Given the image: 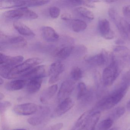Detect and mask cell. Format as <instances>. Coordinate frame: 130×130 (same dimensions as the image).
Masks as SVG:
<instances>
[{
    "mask_svg": "<svg viewBox=\"0 0 130 130\" xmlns=\"http://www.w3.org/2000/svg\"><path fill=\"white\" fill-rule=\"evenodd\" d=\"M128 87L121 84L120 86L112 92L100 100L97 107L101 110H106L113 108L123 99L127 93Z\"/></svg>",
    "mask_w": 130,
    "mask_h": 130,
    "instance_id": "1",
    "label": "cell"
},
{
    "mask_svg": "<svg viewBox=\"0 0 130 130\" xmlns=\"http://www.w3.org/2000/svg\"><path fill=\"white\" fill-rule=\"evenodd\" d=\"M43 60L39 58H28L19 65L12 68L8 73L6 79H14L22 77L25 74L41 63Z\"/></svg>",
    "mask_w": 130,
    "mask_h": 130,
    "instance_id": "2",
    "label": "cell"
},
{
    "mask_svg": "<svg viewBox=\"0 0 130 130\" xmlns=\"http://www.w3.org/2000/svg\"><path fill=\"white\" fill-rule=\"evenodd\" d=\"M108 15L111 20L114 23L121 36L125 39L130 41V24L119 15L116 10L110 8Z\"/></svg>",
    "mask_w": 130,
    "mask_h": 130,
    "instance_id": "3",
    "label": "cell"
},
{
    "mask_svg": "<svg viewBox=\"0 0 130 130\" xmlns=\"http://www.w3.org/2000/svg\"><path fill=\"white\" fill-rule=\"evenodd\" d=\"M3 17L8 20H18L36 19L38 15L35 12L28 7H23L6 11L3 14Z\"/></svg>",
    "mask_w": 130,
    "mask_h": 130,
    "instance_id": "4",
    "label": "cell"
},
{
    "mask_svg": "<svg viewBox=\"0 0 130 130\" xmlns=\"http://www.w3.org/2000/svg\"><path fill=\"white\" fill-rule=\"evenodd\" d=\"M120 65L112 58L110 64L103 70L102 73V81L105 87L111 86L115 81L120 73Z\"/></svg>",
    "mask_w": 130,
    "mask_h": 130,
    "instance_id": "5",
    "label": "cell"
},
{
    "mask_svg": "<svg viewBox=\"0 0 130 130\" xmlns=\"http://www.w3.org/2000/svg\"><path fill=\"white\" fill-rule=\"evenodd\" d=\"M111 55L120 66L130 65V50L127 47L122 45L115 47Z\"/></svg>",
    "mask_w": 130,
    "mask_h": 130,
    "instance_id": "6",
    "label": "cell"
},
{
    "mask_svg": "<svg viewBox=\"0 0 130 130\" xmlns=\"http://www.w3.org/2000/svg\"><path fill=\"white\" fill-rule=\"evenodd\" d=\"M0 41L1 44H8L15 48H23L28 44L27 41L23 37L18 36H9L2 31L0 32Z\"/></svg>",
    "mask_w": 130,
    "mask_h": 130,
    "instance_id": "7",
    "label": "cell"
},
{
    "mask_svg": "<svg viewBox=\"0 0 130 130\" xmlns=\"http://www.w3.org/2000/svg\"><path fill=\"white\" fill-rule=\"evenodd\" d=\"M64 70V65L61 61H56L51 64L48 71V75L50 76L49 83L53 84L57 82Z\"/></svg>",
    "mask_w": 130,
    "mask_h": 130,
    "instance_id": "8",
    "label": "cell"
},
{
    "mask_svg": "<svg viewBox=\"0 0 130 130\" xmlns=\"http://www.w3.org/2000/svg\"><path fill=\"white\" fill-rule=\"evenodd\" d=\"M109 55L105 50L95 55L86 57L85 61L90 65L95 67H101L107 64L109 60Z\"/></svg>",
    "mask_w": 130,
    "mask_h": 130,
    "instance_id": "9",
    "label": "cell"
},
{
    "mask_svg": "<svg viewBox=\"0 0 130 130\" xmlns=\"http://www.w3.org/2000/svg\"><path fill=\"white\" fill-rule=\"evenodd\" d=\"M39 106L32 103L20 104L14 106L13 110L15 113L21 116L33 115L37 112Z\"/></svg>",
    "mask_w": 130,
    "mask_h": 130,
    "instance_id": "10",
    "label": "cell"
},
{
    "mask_svg": "<svg viewBox=\"0 0 130 130\" xmlns=\"http://www.w3.org/2000/svg\"><path fill=\"white\" fill-rule=\"evenodd\" d=\"M24 57L21 55L10 56L0 53V67L12 68L23 62Z\"/></svg>",
    "mask_w": 130,
    "mask_h": 130,
    "instance_id": "11",
    "label": "cell"
},
{
    "mask_svg": "<svg viewBox=\"0 0 130 130\" xmlns=\"http://www.w3.org/2000/svg\"><path fill=\"white\" fill-rule=\"evenodd\" d=\"M74 102L71 98L64 100L56 107L52 115V118H57L63 115L70 110L74 105Z\"/></svg>",
    "mask_w": 130,
    "mask_h": 130,
    "instance_id": "12",
    "label": "cell"
},
{
    "mask_svg": "<svg viewBox=\"0 0 130 130\" xmlns=\"http://www.w3.org/2000/svg\"><path fill=\"white\" fill-rule=\"evenodd\" d=\"M75 83L73 80H67L61 85L57 95L58 100L61 101L68 98L75 88Z\"/></svg>",
    "mask_w": 130,
    "mask_h": 130,
    "instance_id": "13",
    "label": "cell"
},
{
    "mask_svg": "<svg viewBox=\"0 0 130 130\" xmlns=\"http://www.w3.org/2000/svg\"><path fill=\"white\" fill-rule=\"evenodd\" d=\"M98 28L100 35L105 39L110 40L114 38L115 33L110 28V23L106 19L100 20Z\"/></svg>",
    "mask_w": 130,
    "mask_h": 130,
    "instance_id": "14",
    "label": "cell"
},
{
    "mask_svg": "<svg viewBox=\"0 0 130 130\" xmlns=\"http://www.w3.org/2000/svg\"><path fill=\"white\" fill-rule=\"evenodd\" d=\"M38 111L37 115L28 119V122L30 124L37 125L41 124L50 114V109L47 107L39 106Z\"/></svg>",
    "mask_w": 130,
    "mask_h": 130,
    "instance_id": "15",
    "label": "cell"
},
{
    "mask_svg": "<svg viewBox=\"0 0 130 130\" xmlns=\"http://www.w3.org/2000/svg\"><path fill=\"white\" fill-rule=\"evenodd\" d=\"M41 33L43 39L48 42H56L60 39L58 33L51 26H43L41 29Z\"/></svg>",
    "mask_w": 130,
    "mask_h": 130,
    "instance_id": "16",
    "label": "cell"
},
{
    "mask_svg": "<svg viewBox=\"0 0 130 130\" xmlns=\"http://www.w3.org/2000/svg\"><path fill=\"white\" fill-rule=\"evenodd\" d=\"M45 66L43 65H38L25 74L21 78L28 80L35 77H44L45 76Z\"/></svg>",
    "mask_w": 130,
    "mask_h": 130,
    "instance_id": "17",
    "label": "cell"
},
{
    "mask_svg": "<svg viewBox=\"0 0 130 130\" xmlns=\"http://www.w3.org/2000/svg\"><path fill=\"white\" fill-rule=\"evenodd\" d=\"M74 47L71 45H64L57 48L54 53L55 57L61 60L67 58L71 54Z\"/></svg>",
    "mask_w": 130,
    "mask_h": 130,
    "instance_id": "18",
    "label": "cell"
},
{
    "mask_svg": "<svg viewBox=\"0 0 130 130\" xmlns=\"http://www.w3.org/2000/svg\"><path fill=\"white\" fill-rule=\"evenodd\" d=\"M43 78L44 77H35L28 80L26 86L27 92L31 94L35 93L39 91L41 87Z\"/></svg>",
    "mask_w": 130,
    "mask_h": 130,
    "instance_id": "19",
    "label": "cell"
},
{
    "mask_svg": "<svg viewBox=\"0 0 130 130\" xmlns=\"http://www.w3.org/2000/svg\"><path fill=\"white\" fill-rule=\"evenodd\" d=\"M57 85L53 84L44 90L41 94L40 100L43 104H46L53 98L58 90Z\"/></svg>",
    "mask_w": 130,
    "mask_h": 130,
    "instance_id": "20",
    "label": "cell"
},
{
    "mask_svg": "<svg viewBox=\"0 0 130 130\" xmlns=\"http://www.w3.org/2000/svg\"><path fill=\"white\" fill-rule=\"evenodd\" d=\"M92 110L87 111L79 118L71 130H83L86 127L89 121Z\"/></svg>",
    "mask_w": 130,
    "mask_h": 130,
    "instance_id": "21",
    "label": "cell"
},
{
    "mask_svg": "<svg viewBox=\"0 0 130 130\" xmlns=\"http://www.w3.org/2000/svg\"><path fill=\"white\" fill-rule=\"evenodd\" d=\"M28 80L25 79L14 80L7 83L5 85V88L9 91L20 90L26 86Z\"/></svg>",
    "mask_w": 130,
    "mask_h": 130,
    "instance_id": "22",
    "label": "cell"
},
{
    "mask_svg": "<svg viewBox=\"0 0 130 130\" xmlns=\"http://www.w3.org/2000/svg\"><path fill=\"white\" fill-rule=\"evenodd\" d=\"M13 26L17 31L22 35L30 37H34L35 36V33L29 27L21 22H14Z\"/></svg>",
    "mask_w": 130,
    "mask_h": 130,
    "instance_id": "23",
    "label": "cell"
},
{
    "mask_svg": "<svg viewBox=\"0 0 130 130\" xmlns=\"http://www.w3.org/2000/svg\"><path fill=\"white\" fill-rule=\"evenodd\" d=\"M26 1L4 0L0 1L1 9H11L13 7H25Z\"/></svg>",
    "mask_w": 130,
    "mask_h": 130,
    "instance_id": "24",
    "label": "cell"
},
{
    "mask_svg": "<svg viewBox=\"0 0 130 130\" xmlns=\"http://www.w3.org/2000/svg\"><path fill=\"white\" fill-rule=\"evenodd\" d=\"M70 21L71 29L75 32H79L83 31L87 27L86 23L81 20L72 19Z\"/></svg>",
    "mask_w": 130,
    "mask_h": 130,
    "instance_id": "25",
    "label": "cell"
},
{
    "mask_svg": "<svg viewBox=\"0 0 130 130\" xmlns=\"http://www.w3.org/2000/svg\"><path fill=\"white\" fill-rule=\"evenodd\" d=\"M76 10L82 17L89 20H92L94 19L93 13L86 7H77Z\"/></svg>",
    "mask_w": 130,
    "mask_h": 130,
    "instance_id": "26",
    "label": "cell"
},
{
    "mask_svg": "<svg viewBox=\"0 0 130 130\" xmlns=\"http://www.w3.org/2000/svg\"><path fill=\"white\" fill-rule=\"evenodd\" d=\"M78 92L77 95V99L78 100H82L88 94V91L86 84L83 82L79 83L77 86Z\"/></svg>",
    "mask_w": 130,
    "mask_h": 130,
    "instance_id": "27",
    "label": "cell"
},
{
    "mask_svg": "<svg viewBox=\"0 0 130 130\" xmlns=\"http://www.w3.org/2000/svg\"><path fill=\"white\" fill-rule=\"evenodd\" d=\"M100 118V116L97 114L92 115L90 116L85 130H95L96 124Z\"/></svg>",
    "mask_w": 130,
    "mask_h": 130,
    "instance_id": "28",
    "label": "cell"
},
{
    "mask_svg": "<svg viewBox=\"0 0 130 130\" xmlns=\"http://www.w3.org/2000/svg\"><path fill=\"white\" fill-rule=\"evenodd\" d=\"M114 120L111 118H109L103 120L99 124V130H108L111 128L113 125Z\"/></svg>",
    "mask_w": 130,
    "mask_h": 130,
    "instance_id": "29",
    "label": "cell"
},
{
    "mask_svg": "<svg viewBox=\"0 0 130 130\" xmlns=\"http://www.w3.org/2000/svg\"><path fill=\"white\" fill-rule=\"evenodd\" d=\"M71 76L74 80L78 81L83 77V73L81 69L78 67H74L71 71Z\"/></svg>",
    "mask_w": 130,
    "mask_h": 130,
    "instance_id": "30",
    "label": "cell"
},
{
    "mask_svg": "<svg viewBox=\"0 0 130 130\" xmlns=\"http://www.w3.org/2000/svg\"><path fill=\"white\" fill-rule=\"evenodd\" d=\"M50 1H26V7L44 6L50 2Z\"/></svg>",
    "mask_w": 130,
    "mask_h": 130,
    "instance_id": "31",
    "label": "cell"
},
{
    "mask_svg": "<svg viewBox=\"0 0 130 130\" xmlns=\"http://www.w3.org/2000/svg\"><path fill=\"white\" fill-rule=\"evenodd\" d=\"M125 109L124 107L119 106L116 108L113 112L111 118L114 120H117L121 118L125 112Z\"/></svg>",
    "mask_w": 130,
    "mask_h": 130,
    "instance_id": "32",
    "label": "cell"
},
{
    "mask_svg": "<svg viewBox=\"0 0 130 130\" xmlns=\"http://www.w3.org/2000/svg\"><path fill=\"white\" fill-rule=\"evenodd\" d=\"M49 13L50 16L52 19H57L60 14V9L57 7H51L49 8Z\"/></svg>",
    "mask_w": 130,
    "mask_h": 130,
    "instance_id": "33",
    "label": "cell"
},
{
    "mask_svg": "<svg viewBox=\"0 0 130 130\" xmlns=\"http://www.w3.org/2000/svg\"><path fill=\"white\" fill-rule=\"evenodd\" d=\"M121 84L125 85L128 87L130 86V70L127 71L123 75L122 80Z\"/></svg>",
    "mask_w": 130,
    "mask_h": 130,
    "instance_id": "34",
    "label": "cell"
},
{
    "mask_svg": "<svg viewBox=\"0 0 130 130\" xmlns=\"http://www.w3.org/2000/svg\"><path fill=\"white\" fill-rule=\"evenodd\" d=\"M12 106V104L10 102L4 101L1 102L0 103V112L1 114H3Z\"/></svg>",
    "mask_w": 130,
    "mask_h": 130,
    "instance_id": "35",
    "label": "cell"
},
{
    "mask_svg": "<svg viewBox=\"0 0 130 130\" xmlns=\"http://www.w3.org/2000/svg\"><path fill=\"white\" fill-rule=\"evenodd\" d=\"M99 2L96 1H83V6H86L89 8H94L95 7V3Z\"/></svg>",
    "mask_w": 130,
    "mask_h": 130,
    "instance_id": "36",
    "label": "cell"
},
{
    "mask_svg": "<svg viewBox=\"0 0 130 130\" xmlns=\"http://www.w3.org/2000/svg\"><path fill=\"white\" fill-rule=\"evenodd\" d=\"M122 12L125 17L130 19V5L124 6L122 9Z\"/></svg>",
    "mask_w": 130,
    "mask_h": 130,
    "instance_id": "37",
    "label": "cell"
},
{
    "mask_svg": "<svg viewBox=\"0 0 130 130\" xmlns=\"http://www.w3.org/2000/svg\"><path fill=\"white\" fill-rule=\"evenodd\" d=\"M63 123L61 122L57 123L55 124L50 126L46 130H60L63 127Z\"/></svg>",
    "mask_w": 130,
    "mask_h": 130,
    "instance_id": "38",
    "label": "cell"
},
{
    "mask_svg": "<svg viewBox=\"0 0 130 130\" xmlns=\"http://www.w3.org/2000/svg\"><path fill=\"white\" fill-rule=\"evenodd\" d=\"M67 3L72 6H80L83 5V1L80 0H72L66 1Z\"/></svg>",
    "mask_w": 130,
    "mask_h": 130,
    "instance_id": "39",
    "label": "cell"
},
{
    "mask_svg": "<svg viewBox=\"0 0 130 130\" xmlns=\"http://www.w3.org/2000/svg\"><path fill=\"white\" fill-rule=\"evenodd\" d=\"M61 18L64 21H71L72 19V16L70 14L67 13H63L61 15Z\"/></svg>",
    "mask_w": 130,
    "mask_h": 130,
    "instance_id": "40",
    "label": "cell"
},
{
    "mask_svg": "<svg viewBox=\"0 0 130 130\" xmlns=\"http://www.w3.org/2000/svg\"><path fill=\"white\" fill-rule=\"evenodd\" d=\"M115 43L118 45H122L124 44L125 41L124 40H122V39H118L116 40L115 41Z\"/></svg>",
    "mask_w": 130,
    "mask_h": 130,
    "instance_id": "41",
    "label": "cell"
},
{
    "mask_svg": "<svg viewBox=\"0 0 130 130\" xmlns=\"http://www.w3.org/2000/svg\"><path fill=\"white\" fill-rule=\"evenodd\" d=\"M4 97H5L4 95L2 93H0V100L1 101V100H3L4 99Z\"/></svg>",
    "mask_w": 130,
    "mask_h": 130,
    "instance_id": "42",
    "label": "cell"
},
{
    "mask_svg": "<svg viewBox=\"0 0 130 130\" xmlns=\"http://www.w3.org/2000/svg\"><path fill=\"white\" fill-rule=\"evenodd\" d=\"M105 1L106 3H112L115 2V1H112V0H107V1Z\"/></svg>",
    "mask_w": 130,
    "mask_h": 130,
    "instance_id": "43",
    "label": "cell"
},
{
    "mask_svg": "<svg viewBox=\"0 0 130 130\" xmlns=\"http://www.w3.org/2000/svg\"><path fill=\"white\" fill-rule=\"evenodd\" d=\"M127 107L128 109L130 110V100H129V102L127 103Z\"/></svg>",
    "mask_w": 130,
    "mask_h": 130,
    "instance_id": "44",
    "label": "cell"
},
{
    "mask_svg": "<svg viewBox=\"0 0 130 130\" xmlns=\"http://www.w3.org/2000/svg\"><path fill=\"white\" fill-rule=\"evenodd\" d=\"M4 83V80L2 77L0 78V85H2V84H3Z\"/></svg>",
    "mask_w": 130,
    "mask_h": 130,
    "instance_id": "45",
    "label": "cell"
},
{
    "mask_svg": "<svg viewBox=\"0 0 130 130\" xmlns=\"http://www.w3.org/2000/svg\"><path fill=\"white\" fill-rule=\"evenodd\" d=\"M108 130H119V128L117 127H114L112 128H110V129H109Z\"/></svg>",
    "mask_w": 130,
    "mask_h": 130,
    "instance_id": "46",
    "label": "cell"
},
{
    "mask_svg": "<svg viewBox=\"0 0 130 130\" xmlns=\"http://www.w3.org/2000/svg\"><path fill=\"white\" fill-rule=\"evenodd\" d=\"M26 130V129H14V130Z\"/></svg>",
    "mask_w": 130,
    "mask_h": 130,
    "instance_id": "47",
    "label": "cell"
},
{
    "mask_svg": "<svg viewBox=\"0 0 130 130\" xmlns=\"http://www.w3.org/2000/svg\"><path fill=\"white\" fill-rule=\"evenodd\" d=\"M130 130V129H129V130Z\"/></svg>",
    "mask_w": 130,
    "mask_h": 130,
    "instance_id": "48",
    "label": "cell"
}]
</instances>
